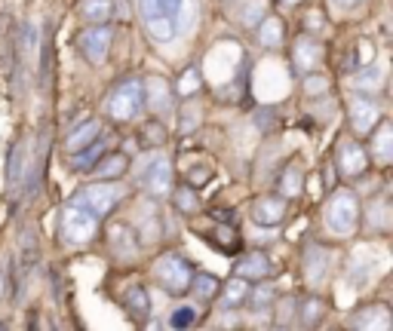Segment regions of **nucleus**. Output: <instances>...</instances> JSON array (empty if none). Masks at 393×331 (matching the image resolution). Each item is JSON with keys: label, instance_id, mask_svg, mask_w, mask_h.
Segmentation results:
<instances>
[{"label": "nucleus", "instance_id": "nucleus-1", "mask_svg": "<svg viewBox=\"0 0 393 331\" xmlns=\"http://www.w3.org/2000/svg\"><path fill=\"white\" fill-rule=\"evenodd\" d=\"M138 13L154 40H172L179 34V19L185 13V0H138Z\"/></svg>", "mask_w": 393, "mask_h": 331}, {"label": "nucleus", "instance_id": "nucleus-2", "mask_svg": "<svg viewBox=\"0 0 393 331\" xmlns=\"http://www.w3.org/2000/svg\"><path fill=\"white\" fill-rule=\"evenodd\" d=\"M98 231V218L89 212V206L80 197H74L62 212V236L71 245H83L89 242Z\"/></svg>", "mask_w": 393, "mask_h": 331}, {"label": "nucleus", "instance_id": "nucleus-3", "mask_svg": "<svg viewBox=\"0 0 393 331\" xmlns=\"http://www.w3.org/2000/svg\"><path fill=\"white\" fill-rule=\"evenodd\" d=\"M141 105H145V86H141L138 80H127V83H120V86L111 92L105 110H108V117L127 123V120H132V117H138Z\"/></svg>", "mask_w": 393, "mask_h": 331}, {"label": "nucleus", "instance_id": "nucleus-4", "mask_svg": "<svg viewBox=\"0 0 393 331\" xmlns=\"http://www.w3.org/2000/svg\"><path fill=\"white\" fill-rule=\"evenodd\" d=\"M191 267L185 258H179V254H163L160 261H157L154 267V279L160 283L169 294H185L188 285H191Z\"/></svg>", "mask_w": 393, "mask_h": 331}, {"label": "nucleus", "instance_id": "nucleus-5", "mask_svg": "<svg viewBox=\"0 0 393 331\" xmlns=\"http://www.w3.org/2000/svg\"><path fill=\"white\" fill-rule=\"evenodd\" d=\"M356 221H359V206H356V197L350 190L338 193V197L329 202V209H326V224H329L332 233H354Z\"/></svg>", "mask_w": 393, "mask_h": 331}, {"label": "nucleus", "instance_id": "nucleus-6", "mask_svg": "<svg viewBox=\"0 0 393 331\" xmlns=\"http://www.w3.org/2000/svg\"><path fill=\"white\" fill-rule=\"evenodd\" d=\"M77 46L89 65H105L108 53H111V28L108 25H93L77 37Z\"/></svg>", "mask_w": 393, "mask_h": 331}, {"label": "nucleus", "instance_id": "nucleus-7", "mask_svg": "<svg viewBox=\"0 0 393 331\" xmlns=\"http://www.w3.org/2000/svg\"><path fill=\"white\" fill-rule=\"evenodd\" d=\"M77 197L86 202L89 212H93L98 221H102L108 212L117 206V200L123 197V188H120V184H93V188H86L83 193H77Z\"/></svg>", "mask_w": 393, "mask_h": 331}, {"label": "nucleus", "instance_id": "nucleus-8", "mask_svg": "<svg viewBox=\"0 0 393 331\" xmlns=\"http://www.w3.org/2000/svg\"><path fill=\"white\" fill-rule=\"evenodd\" d=\"M169 184H172V166L163 154H154L150 157V166L145 169V188L154 193V197H166L169 193Z\"/></svg>", "mask_w": 393, "mask_h": 331}, {"label": "nucleus", "instance_id": "nucleus-9", "mask_svg": "<svg viewBox=\"0 0 393 331\" xmlns=\"http://www.w3.org/2000/svg\"><path fill=\"white\" fill-rule=\"evenodd\" d=\"M283 215H286V202H283L280 197H264V200H258L255 209H252L255 224H264V227H277L283 221Z\"/></svg>", "mask_w": 393, "mask_h": 331}, {"label": "nucleus", "instance_id": "nucleus-10", "mask_svg": "<svg viewBox=\"0 0 393 331\" xmlns=\"http://www.w3.org/2000/svg\"><path fill=\"white\" fill-rule=\"evenodd\" d=\"M338 163H341V172H344L347 178H354V175H359L366 169L369 157H366V150L359 148V144L344 141L341 144V150H338Z\"/></svg>", "mask_w": 393, "mask_h": 331}, {"label": "nucleus", "instance_id": "nucleus-11", "mask_svg": "<svg viewBox=\"0 0 393 331\" xmlns=\"http://www.w3.org/2000/svg\"><path fill=\"white\" fill-rule=\"evenodd\" d=\"M292 58H295V67H298V71L311 74L314 67H320L323 49H320V44H314L311 37H304V40H298V44H295V53H292Z\"/></svg>", "mask_w": 393, "mask_h": 331}, {"label": "nucleus", "instance_id": "nucleus-12", "mask_svg": "<svg viewBox=\"0 0 393 331\" xmlns=\"http://www.w3.org/2000/svg\"><path fill=\"white\" fill-rule=\"evenodd\" d=\"M350 123H354L356 132L366 135L375 123H378V108H375L369 98H356L354 105H350Z\"/></svg>", "mask_w": 393, "mask_h": 331}, {"label": "nucleus", "instance_id": "nucleus-13", "mask_svg": "<svg viewBox=\"0 0 393 331\" xmlns=\"http://www.w3.org/2000/svg\"><path fill=\"white\" fill-rule=\"evenodd\" d=\"M249 279H243V276H237V279H231L228 285L221 288V307L224 310H233V307H240V304H246L249 301Z\"/></svg>", "mask_w": 393, "mask_h": 331}, {"label": "nucleus", "instance_id": "nucleus-14", "mask_svg": "<svg viewBox=\"0 0 393 331\" xmlns=\"http://www.w3.org/2000/svg\"><path fill=\"white\" fill-rule=\"evenodd\" d=\"M80 15L89 25H105L108 19H114V0H83Z\"/></svg>", "mask_w": 393, "mask_h": 331}, {"label": "nucleus", "instance_id": "nucleus-15", "mask_svg": "<svg viewBox=\"0 0 393 331\" xmlns=\"http://www.w3.org/2000/svg\"><path fill=\"white\" fill-rule=\"evenodd\" d=\"M105 154V144L102 141H89L86 148L74 150V160H71V169L74 172H86V169H93L98 163V157Z\"/></svg>", "mask_w": 393, "mask_h": 331}, {"label": "nucleus", "instance_id": "nucleus-16", "mask_svg": "<svg viewBox=\"0 0 393 331\" xmlns=\"http://www.w3.org/2000/svg\"><path fill=\"white\" fill-rule=\"evenodd\" d=\"M237 270H240V276L243 279H264L267 270H271V261H267V254L252 252V254H246V258L240 261Z\"/></svg>", "mask_w": 393, "mask_h": 331}, {"label": "nucleus", "instance_id": "nucleus-17", "mask_svg": "<svg viewBox=\"0 0 393 331\" xmlns=\"http://www.w3.org/2000/svg\"><path fill=\"white\" fill-rule=\"evenodd\" d=\"M123 304H127V310L132 313L136 319H145L150 313V298H148V288L141 285H132L127 294H123Z\"/></svg>", "mask_w": 393, "mask_h": 331}, {"label": "nucleus", "instance_id": "nucleus-18", "mask_svg": "<svg viewBox=\"0 0 393 331\" xmlns=\"http://www.w3.org/2000/svg\"><path fill=\"white\" fill-rule=\"evenodd\" d=\"M148 105L150 108H154V110H160V114H163V110H169L172 108V92H169V86H166V83L163 80H148Z\"/></svg>", "mask_w": 393, "mask_h": 331}, {"label": "nucleus", "instance_id": "nucleus-19", "mask_svg": "<svg viewBox=\"0 0 393 331\" xmlns=\"http://www.w3.org/2000/svg\"><path fill=\"white\" fill-rule=\"evenodd\" d=\"M98 132H102V126H98V120H89V123L77 126V129H74V132L68 135V150L74 154V150L86 148L89 141H96V138H98Z\"/></svg>", "mask_w": 393, "mask_h": 331}, {"label": "nucleus", "instance_id": "nucleus-20", "mask_svg": "<svg viewBox=\"0 0 393 331\" xmlns=\"http://www.w3.org/2000/svg\"><path fill=\"white\" fill-rule=\"evenodd\" d=\"M191 292H194L197 294V298L200 301H212L215 298V294H219V279H215V276H209V273H197V276H191Z\"/></svg>", "mask_w": 393, "mask_h": 331}, {"label": "nucleus", "instance_id": "nucleus-21", "mask_svg": "<svg viewBox=\"0 0 393 331\" xmlns=\"http://www.w3.org/2000/svg\"><path fill=\"white\" fill-rule=\"evenodd\" d=\"M123 172H127V157H123V154H108L105 160L98 157V169H96L98 181H105V178H117Z\"/></svg>", "mask_w": 393, "mask_h": 331}, {"label": "nucleus", "instance_id": "nucleus-22", "mask_svg": "<svg viewBox=\"0 0 393 331\" xmlns=\"http://www.w3.org/2000/svg\"><path fill=\"white\" fill-rule=\"evenodd\" d=\"M390 135H393L390 123H381L378 135H375V144H372V157L378 160V163H387V160L393 157V144H390Z\"/></svg>", "mask_w": 393, "mask_h": 331}, {"label": "nucleus", "instance_id": "nucleus-23", "mask_svg": "<svg viewBox=\"0 0 393 331\" xmlns=\"http://www.w3.org/2000/svg\"><path fill=\"white\" fill-rule=\"evenodd\" d=\"M366 316L356 319L359 328H390V313L387 307H372V310H363Z\"/></svg>", "mask_w": 393, "mask_h": 331}, {"label": "nucleus", "instance_id": "nucleus-24", "mask_svg": "<svg viewBox=\"0 0 393 331\" xmlns=\"http://www.w3.org/2000/svg\"><path fill=\"white\" fill-rule=\"evenodd\" d=\"M22 172H25V141L15 144L13 154H10V169H6V178H10V184H19Z\"/></svg>", "mask_w": 393, "mask_h": 331}, {"label": "nucleus", "instance_id": "nucleus-25", "mask_svg": "<svg viewBox=\"0 0 393 331\" xmlns=\"http://www.w3.org/2000/svg\"><path fill=\"white\" fill-rule=\"evenodd\" d=\"M258 37H262L264 46H277L280 40H283V25H280V19H267L262 25V31H258Z\"/></svg>", "mask_w": 393, "mask_h": 331}, {"label": "nucleus", "instance_id": "nucleus-26", "mask_svg": "<svg viewBox=\"0 0 393 331\" xmlns=\"http://www.w3.org/2000/svg\"><path fill=\"white\" fill-rule=\"evenodd\" d=\"M280 190H283V197H295L301 190V169L298 166L286 169V175H283V181H280Z\"/></svg>", "mask_w": 393, "mask_h": 331}, {"label": "nucleus", "instance_id": "nucleus-27", "mask_svg": "<svg viewBox=\"0 0 393 331\" xmlns=\"http://www.w3.org/2000/svg\"><path fill=\"white\" fill-rule=\"evenodd\" d=\"M194 322H197V310L194 307H179V310H172V316H169L172 328H188V325H194Z\"/></svg>", "mask_w": 393, "mask_h": 331}, {"label": "nucleus", "instance_id": "nucleus-28", "mask_svg": "<svg viewBox=\"0 0 393 331\" xmlns=\"http://www.w3.org/2000/svg\"><path fill=\"white\" fill-rule=\"evenodd\" d=\"M301 310H304V313H301V322H304V325H316V322H320V316H323V304H320V298H307Z\"/></svg>", "mask_w": 393, "mask_h": 331}, {"label": "nucleus", "instance_id": "nucleus-29", "mask_svg": "<svg viewBox=\"0 0 393 331\" xmlns=\"http://www.w3.org/2000/svg\"><path fill=\"white\" fill-rule=\"evenodd\" d=\"M194 89H200V71L197 67H188L185 71V77L179 80V96H194Z\"/></svg>", "mask_w": 393, "mask_h": 331}, {"label": "nucleus", "instance_id": "nucleus-30", "mask_svg": "<svg viewBox=\"0 0 393 331\" xmlns=\"http://www.w3.org/2000/svg\"><path fill=\"white\" fill-rule=\"evenodd\" d=\"M372 56H375V49H372V44H366V40H359L356 44V53H354V67H369V62H372Z\"/></svg>", "mask_w": 393, "mask_h": 331}, {"label": "nucleus", "instance_id": "nucleus-31", "mask_svg": "<svg viewBox=\"0 0 393 331\" xmlns=\"http://www.w3.org/2000/svg\"><path fill=\"white\" fill-rule=\"evenodd\" d=\"M175 206H179L181 212H197V197L191 188H181L179 193H175Z\"/></svg>", "mask_w": 393, "mask_h": 331}, {"label": "nucleus", "instance_id": "nucleus-32", "mask_svg": "<svg viewBox=\"0 0 393 331\" xmlns=\"http://www.w3.org/2000/svg\"><path fill=\"white\" fill-rule=\"evenodd\" d=\"M141 135L150 138V144H163L166 141V129H163V123H157V120H148V126L141 129Z\"/></svg>", "mask_w": 393, "mask_h": 331}, {"label": "nucleus", "instance_id": "nucleus-33", "mask_svg": "<svg viewBox=\"0 0 393 331\" xmlns=\"http://www.w3.org/2000/svg\"><path fill=\"white\" fill-rule=\"evenodd\" d=\"M49 62H53V49H49V40H44V49H40V86H46L49 80Z\"/></svg>", "mask_w": 393, "mask_h": 331}, {"label": "nucleus", "instance_id": "nucleus-34", "mask_svg": "<svg viewBox=\"0 0 393 331\" xmlns=\"http://www.w3.org/2000/svg\"><path fill=\"white\" fill-rule=\"evenodd\" d=\"M249 298H252V304H255L258 310H264V307H267V301L273 298V292H271V288H267V285H262V288H258V292H249Z\"/></svg>", "mask_w": 393, "mask_h": 331}, {"label": "nucleus", "instance_id": "nucleus-35", "mask_svg": "<svg viewBox=\"0 0 393 331\" xmlns=\"http://www.w3.org/2000/svg\"><path fill=\"white\" fill-rule=\"evenodd\" d=\"M323 89H326V80H316V77L307 80V96H320Z\"/></svg>", "mask_w": 393, "mask_h": 331}, {"label": "nucleus", "instance_id": "nucleus-36", "mask_svg": "<svg viewBox=\"0 0 393 331\" xmlns=\"http://www.w3.org/2000/svg\"><path fill=\"white\" fill-rule=\"evenodd\" d=\"M338 6H344V10H350V6H356V4H363V0H335Z\"/></svg>", "mask_w": 393, "mask_h": 331}, {"label": "nucleus", "instance_id": "nucleus-37", "mask_svg": "<svg viewBox=\"0 0 393 331\" xmlns=\"http://www.w3.org/2000/svg\"><path fill=\"white\" fill-rule=\"evenodd\" d=\"M286 4H295V0H286Z\"/></svg>", "mask_w": 393, "mask_h": 331}]
</instances>
